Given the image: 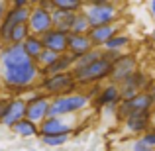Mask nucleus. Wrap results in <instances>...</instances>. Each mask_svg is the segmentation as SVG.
<instances>
[{
  "label": "nucleus",
  "instance_id": "obj_5",
  "mask_svg": "<svg viewBox=\"0 0 155 151\" xmlns=\"http://www.w3.org/2000/svg\"><path fill=\"white\" fill-rule=\"evenodd\" d=\"M84 12H87L92 28L102 26V24L118 22V18H120V10H118V6L112 0H110V2H104V4H87V6H84Z\"/></svg>",
  "mask_w": 155,
  "mask_h": 151
},
{
  "label": "nucleus",
  "instance_id": "obj_8",
  "mask_svg": "<svg viewBox=\"0 0 155 151\" xmlns=\"http://www.w3.org/2000/svg\"><path fill=\"white\" fill-rule=\"evenodd\" d=\"M30 30L31 34H38V35H43L45 31H49L53 28V10H47L43 6H31V14H30Z\"/></svg>",
  "mask_w": 155,
  "mask_h": 151
},
{
  "label": "nucleus",
  "instance_id": "obj_28",
  "mask_svg": "<svg viewBox=\"0 0 155 151\" xmlns=\"http://www.w3.org/2000/svg\"><path fill=\"white\" fill-rule=\"evenodd\" d=\"M124 55V51H116V49H106V47H102V57L106 61H110V63H116L120 57Z\"/></svg>",
  "mask_w": 155,
  "mask_h": 151
},
{
  "label": "nucleus",
  "instance_id": "obj_17",
  "mask_svg": "<svg viewBox=\"0 0 155 151\" xmlns=\"http://www.w3.org/2000/svg\"><path fill=\"white\" fill-rule=\"evenodd\" d=\"M75 16H77V12L55 8V10H53V28H57V30H61V31H67V34H71L73 22H75Z\"/></svg>",
  "mask_w": 155,
  "mask_h": 151
},
{
  "label": "nucleus",
  "instance_id": "obj_4",
  "mask_svg": "<svg viewBox=\"0 0 155 151\" xmlns=\"http://www.w3.org/2000/svg\"><path fill=\"white\" fill-rule=\"evenodd\" d=\"M155 104V96L153 92L149 90H140L134 98L130 100H122L120 102V108H118V116L122 120H126L128 116L132 114H140V112H151Z\"/></svg>",
  "mask_w": 155,
  "mask_h": 151
},
{
  "label": "nucleus",
  "instance_id": "obj_11",
  "mask_svg": "<svg viewBox=\"0 0 155 151\" xmlns=\"http://www.w3.org/2000/svg\"><path fill=\"white\" fill-rule=\"evenodd\" d=\"M67 116H47L39 124V136H51V133H71L73 124L65 122Z\"/></svg>",
  "mask_w": 155,
  "mask_h": 151
},
{
  "label": "nucleus",
  "instance_id": "obj_39",
  "mask_svg": "<svg viewBox=\"0 0 155 151\" xmlns=\"http://www.w3.org/2000/svg\"><path fill=\"white\" fill-rule=\"evenodd\" d=\"M153 96H155V92H153Z\"/></svg>",
  "mask_w": 155,
  "mask_h": 151
},
{
  "label": "nucleus",
  "instance_id": "obj_2",
  "mask_svg": "<svg viewBox=\"0 0 155 151\" xmlns=\"http://www.w3.org/2000/svg\"><path fill=\"white\" fill-rule=\"evenodd\" d=\"M73 75H75L79 84H98L100 80L110 79V75H112V63L106 61L104 57H100V59H96L91 65L75 67L73 69Z\"/></svg>",
  "mask_w": 155,
  "mask_h": 151
},
{
  "label": "nucleus",
  "instance_id": "obj_9",
  "mask_svg": "<svg viewBox=\"0 0 155 151\" xmlns=\"http://www.w3.org/2000/svg\"><path fill=\"white\" fill-rule=\"evenodd\" d=\"M134 71H137L136 65V57L134 55H122L116 63H112V75H110V80L116 84H122Z\"/></svg>",
  "mask_w": 155,
  "mask_h": 151
},
{
  "label": "nucleus",
  "instance_id": "obj_37",
  "mask_svg": "<svg viewBox=\"0 0 155 151\" xmlns=\"http://www.w3.org/2000/svg\"><path fill=\"white\" fill-rule=\"evenodd\" d=\"M151 38H153V41H155V30H153V34H151Z\"/></svg>",
  "mask_w": 155,
  "mask_h": 151
},
{
  "label": "nucleus",
  "instance_id": "obj_20",
  "mask_svg": "<svg viewBox=\"0 0 155 151\" xmlns=\"http://www.w3.org/2000/svg\"><path fill=\"white\" fill-rule=\"evenodd\" d=\"M24 47H26V51H28V55L30 57H38L39 53H41L43 49H45V45H43V39H41V35H38V34H31L30 38L24 41Z\"/></svg>",
  "mask_w": 155,
  "mask_h": 151
},
{
  "label": "nucleus",
  "instance_id": "obj_10",
  "mask_svg": "<svg viewBox=\"0 0 155 151\" xmlns=\"http://www.w3.org/2000/svg\"><path fill=\"white\" fill-rule=\"evenodd\" d=\"M41 39H43V45L55 53H65L69 49V34L57 30V28H51L49 31H45L41 35Z\"/></svg>",
  "mask_w": 155,
  "mask_h": 151
},
{
  "label": "nucleus",
  "instance_id": "obj_22",
  "mask_svg": "<svg viewBox=\"0 0 155 151\" xmlns=\"http://www.w3.org/2000/svg\"><path fill=\"white\" fill-rule=\"evenodd\" d=\"M102 47H106V49H116V51H124V49H128L130 47V38L126 34H116V35H112V38L108 39V41L104 43Z\"/></svg>",
  "mask_w": 155,
  "mask_h": 151
},
{
  "label": "nucleus",
  "instance_id": "obj_25",
  "mask_svg": "<svg viewBox=\"0 0 155 151\" xmlns=\"http://www.w3.org/2000/svg\"><path fill=\"white\" fill-rule=\"evenodd\" d=\"M57 57H59V53H55V51H51V49H47V47H45V49H43L38 57H35V63L39 65V69H41V73H43V71H45V69L53 63V61L57 59Z\"/></svg>",
  "mask_w": 155,
  "mask_h": 151
},
{
  "label": "nucleus",
  "instance_id": "obj_12",
  "mask_svg": "<svg viewBox=\"0 0 155 151\" xmlns=\"http://www.w3.org/2000/svg\"><path fill=\"white\" fill-rule=\"evenodd\" d=\"M116 34H120V24H118V22L94 26V28H91V31H88V35H91L94 47H102L104 43L108 41L112 35H116Z\"/></svg>",
  "mask_w": 155,
  "mask_h": 151
},
{
  "label": "nucleus",
  "instance_id": "obj_24",
  "mask_svg": "<svg viewBox=\"0 0 155 151\" xmlns=\"http://www.w3.org/2000/svg\"><path fill=\"white\" fill-rule=\"evenodd\" d=\"M102 57V47H94V49L83 53V55L75 57V67H84V65H91L94 63L96 59H100Z\"/></svg>",
  "mask_w": 155,
  "mask_h": 151
},
{
  "label": "nucleus",
  "instance_id": "obj_23",
  "mask_svg": "<svg viewBox=\"0 0 155 151\" xmlns=\"http://www.w3.org/2000/svg\"><path fill=\"white\" fill-rule=\"evenodd\" d=\"M120 87H132V88H137V90H145V87H147V77L140 71H134Z\"/></svg>",
  "mask_w": 155,
  "mask_h": 151
},
{
  "label": "nucleus",
  "instance_id": "obj_36",
  "mask_svg": "<svg viewBox=\"0 0 155 151\" xmlns=\"http://www.w3.org/2000/svg\"><path fill=\"white\" fill-rule=\"evenodd\" d=\"M83 2H84V6H87V4H92L94 0H83Z\"/></svg>",
  "mask_w": 155,
  "mask_h": 151
},
{
  "label": "nucleus",
  "instance_id": "obj_38",
  "mask_svg": "<svg viewBox=\"0 0 155 151\" xmlns=\"http://www.w3.org/2000/svg\"><path fill=\"white\" fill-rule=\"evenodd\" d=\"M0 47H2V41H0Z\"/></svg>",
  "mask_w": 155,
  "mask_h": 151
},
{
  "label": "nucleus",
  "instance_id": "obj_7",
  "mask_svg": "<svg viewBox=\"0 0 155 151\" xmlns=\"http://www.w3.org/2000/svg\"><path fill=\"white\" fill-rule=\"evenodd\" d=\"M49 104L51 98L47 92H38L28 100V110H26V118L34 120L35 124H41L47 116H49Z\"/></svg>",
  "mask_w": 155,
  "mask_h": 151
},
{
  "label": "nucleus",
  "instance_id": "obj_15",
  "mask_svg": "<svg viewBox=\"0 0 155 151\" xmlns=\"http://www.w3.org/2000/svg\"><path fill=\"white\" fill-rule=\"evenodd\" d=\"M73 69H75V55H71L69 51H65V53H59V57L41 73V77L55 75V73H67V71H73Z\"/></svg>",
  "mask_w": 155,
  "mask_h": 151
},
{
  "label": "nucleus",
  "instance_id": "obj_35",
  "mask_svg": "<svg viewBox=\"0 0 155 151\" xmlns=\"http://www.w3.org/2000/svg\"><path fill=\"white\" fill-rule=\"evenodd\" d=\"M43 0H31V6H38V4H41Z\"/></svg>",
  "mask_w": 155,
  "mask_h": 151
},
{
  "label": "nucleus",
  "instance_id": "obj_19",
  "mask_svg": "<svg viewBox=\"0 0 155 151\" xmlns=\"http://www.w3.org/2000/svg\"><path fill=\"white\" fill-rule=\"evenodd\" d=\"M30 35H31L30 24H16V26L12 28L10 35H8V41L6 43H24Z\"/></svg>",
  "mask_w": 155,
  "mask_h": 151
},
{
  "label": "nucleus",
  "instance_id": "obj_13",
  "mask_svg": "<svg viewBox=\"0 0 155 151\" xmlns=\"http://www.w3.org/2000/svg\"><path fill=\"white\" fill-rule=\"evenodd\" d=\"M91 49H94V43H92L88 34H73V31L69 34V49L67 51L71 55L79 57V55H83V53H87Z\"/></svg>",
  "mask_w": 155,
  "mask_h": 151
},
{
  "label": "nucleus",
  "instance_id": "obj_21",
  "mask_svg": "<svg viewBox=\"0 0 155 151\" xmlns=\"http://www.w3.org/2000/svg\"><path fill=\"white\" fill-rule=\"evenodd\" d=\"M91 28H92V24H91V20H88V16H87V12H84V8L81 12H77V16H75V22H73V34H88L91 31Z\"/></svg>",
  "mask_w": 155,
  "mask_h": 151
},
{
  "label": "nucleus",
  "instance_id": "obj_3",
  "mask_svg": "<svg viewBox=\"0 0 155 151\" xmlns=\"http://www.w3.org/2000/svg\"><path fill=\"white\" fill-rule=\"evenodd\" d=\"M79 87L73 71L67 73H55V75H45L39 80V88L47 92L49 96H59V94H69Z\"/></svg>",
  "mask_w": 155,
  "mask_h": 151
},
{
  "label": "nucleus",
  "instance_id": "obj_29",
  "mask_svg": "<svg viewBox=\"0 0 155 151\" xmlns=\"http://www.w3.org/2000/svg\"><path fill=\"white\" fill-rule=\"evenodd\" d=\"M132 151H155V147H151V145H149L147 141L143 140V137H140V140H136V141H134Z\"/></svg>",
  "mask_w": 155,
  "mask_h": 151
},
{
  "label": "nucleus",
  "instance_id": "obj_14",
  "mask_svg": "<svg viewBox=\"0 0 155 151\" xmlns=\"http://www.w3.org/2000/svg\"><path fill=\"white\" fill-rule=\"evenodd\" d=\"M153 112V110H151ZM151 112H140V114H132L124 120L126 130L130 133H143L149 130V124H151Z\"/></svg>",
  "mask_w": 155,
  "mask_h": 151
},
{
  "label": "nucleus",
  "instance_id": "obj_31",
  "mask_svg": "<svg viewBox=\"0 0 155 151\" xmlns=\"http://www.w3.org/2000/svg\"><path fill=\"white\" fill-rule=\"evenodd\" d=\"M141 137H143L151 147H155V128H149L147 132H143V133H141Z\"/></svg>",
  "mask_w": 155,
  "mask_h": 151
},
{
  "label": "nucleus",
  "instance_id": "obj_18",
  "mask_svg": "<svg viewBox=\"0 0 155 151\" xmlns=\"http://www.w3.org/2000/svg\"><path fill=\"white\" fill-rule=\"evenodd\" d=\"M12 132L18 133L20 137H34V136H39V124H35L34 120L30 118H22L20 122H16L12 126Z\"/></svg>",
  "mask_w": 155,
  "mask_h": 151
},
{
  "label": "nucleus",
  "instance_id": "obj_32",
  "mask_svg": "<svg viewBox=\"0 0 155 151\" xmlns=\"http://www.w3.org/2000/svg\"><path fill=\"white\" fill-rule=\"evenodd\" d=\"M12 6H8V0H0V24H2V20L6 18L8 10H10Z\"/></svg>",
  "mask_w": 155,
  "mask_h": 151
},
{
  "label": "nucleus",
  "instance_id": "obj_26",
  "mask_svg": "<svg viewBox=\"0 0 155 151\" xmlns=\"http://www.w3.org/2000/svg\"><path fill=\"white\" fill-rule=\"evenodd\" d=\"M55 8H61V10H71V12H81L84 8L83 0H51Z\"/></svg>",
  "mask_w": 155,
  "mask_h": 151
},
{
  "label": "nucleus",
  "instance_id": "obj_30",
  "mask_svg": "<svg viewBox=\"0 0 155 151\" xmlns=\"http://www.w3.org/2000/svg\"><path fill=\"white\" fill-rule=\"evenodd\" d=\"M120 88H122V100H130L140 92L137 88H132V87H120Z\"/></svg>",
  "mask_w": 155,
  "mask_h": 151
},
{
  "label": "nucleus",
  "instance_id": "obj_1",
  "mask_svg": "<svg viewBox=\"0 0 155 151\" xmlns=\"http://www.w3.org/2000/svg\"><path fill=\"white\" fill-rule=\"evenodd\" d=\"M91 102V94L87 92H69V94L51 96L49 116H73L84 110Z\"/></svg>",
  "mask_w": 155,
  "mask_h": 151
},
{
  "label": "nucleus",
  "instance_id": "obj_27",
  "mask_svg": "<svg viewBox=\"0 0 155 151\" xmlns=\"http://www.w3.org/2000/svg\"><path fill=\"white\" fill-rule=\"evenodd\" d=\"M69 136L71 133H51V136H41V141L49 147H59L69 141Z\"/></svg>",
  "mask_w": 155,
  "mask_h": 151
},
{
  "label": "nucleus",
  "instance_id": "obj_33",
  "mask_svg": "<svg viewBox=\"0 0 155 151\" xmlns=\"http://www.w3.org/2000/svg\"><path fill=\"white\" fill-rule=\"evenodd\" d=\"M12 6H31V0H10Z\"/></svg>",
  "mask_w": 155,
  "mask_h": 151
},
{
  "label": "nucleus",
  "instance_id": "obj_34",
  "mask_svg": "<svg viewBox=\"0 0 155 151\" xmlns=\"http://www.w3.org/2000/svg\"><path fill=\"white\" fill-rule=\"evenodd\" d=\"M149 10H151V16L155 18V0H151V2H149Z\"/></svg>",
  "mask_w": 155,
  "mask_h": 151
},
{
  "label": "nucleus",
  "instance_id": "obj_16",
  "mask_svg": "<svg viewBox=\"0 0 155 151\" xmlns=\"http://www.w3.org/2000/svg\"><path fill=\"white\" fill-rule=\"evenodd\" d=\"M98 102L100 106H118L122 102V88L120 84L116 83H110L108 87H104L98 94Z\"/></svg>",
  "mask_w": 155,
  "mask_h": 151
},
{
  "label": "nucleus",
  "instance_id": "obj_6",
  "mask_svg": "<svg viewBox=\"0 0 155 151\" xmlns=\"http://www.w3.org/2000/svg\"><path fill=\"white\" fill-rule=\"evenodd\" d=\"M26 110H28V100L24 98H12L4 102L2 114H0V124L12 128L16 122H20L22 118H26Z\"/></svg>",
  "mask_w": 155,
  "mask_h": 151
}]
</instances>
